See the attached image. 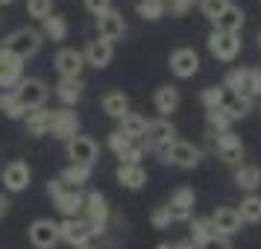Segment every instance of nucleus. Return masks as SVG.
Here are the masks:
<instances>
[{"label":"nucleus","mask_w":261,"mask_h":249,"mask_svg":"<svg viewBox=\"0 0 261 249\" xmlns=\"http://www.w3.org/2000/svg\"><path fill=\"white\" fill-rule=\"evenodd\" d=\"M41 44H44V36L36 26H18V30H12L9 36L3 38V50H9L12 56H18V59H24V62L33 59L41 50Z\"/></svg>","instance_id":"f257e3e1"},{"label":"nucleus","mask_w":261,"mask_h":249,"mask_svg":"<svg viewBox=\"0 0 261 249\" xmlns=\"http://www.w3.org/2000/svg\"><path fill=\"white\" fill-rule=\"evenodd\" d=\"M47 193H50V200H53V205H56L59 214H65V217H80V214H83L85 193L76 190V188H68L59 176L47 182Z\"/></svg>","instance_id":"f03ea898"},{"label":"nucleus","mask_w":261,"mask_h":249,"mask_svg":"<svg viewBox=\"0 0 261 249\" xmlns=\"http://www.w3.org/2000/svg\"><path fill=\"white\" fill-rule=\"evenodd\" d=\"M223 88H226V94H232V97H249V100L261 97V82L255 76V68H232L226 73Z\"/></svg>","instance_id":"7ed1b4c3"},{"label":"nucleus","mask_w":261,"mask_h":249,"mask_svg":"<svg viewBox=\"0 0 261 249\" xmlns=\"http://www.w3.org/2000/svg\"><path fill=\"white\" fill-rule=\"evenodd\" d=\"M159 155V161L162 164H173V167H182V170H194V167L202 161V150L200 147H194L191 141H173L170 147H165Z\"/></svg>","instance_id":"20e7f679"},{"label":"nucleus","mask_w":261,"mask_h":249,"mask_svg":"<svg viewBox=\"0 0 261 249\" xmlns=\"http://www.w3.org/2000/svg\"><path fill=\"white\" fill-rule=\"evenodd\" d=\"M83 214H85V220L91 223V229H94L97 237L106 235L109 220H112V205H109V200L100 193V190H88V193H85Z\"/></svg>","instance_id":"39448f33"},{"label":"nucleus","mask_w":261,"mask_h":249,"mask_svg":"<svg viewBox=\"0 0 261 249\" xmlns=\"http://www.w3.org/2000/svg\"><path fill=\"white\" fill-rule=\"evenodd\" d=\"M205 44H208V53L217 62H223V65H232L241 56V47H244L241 36H235V33H220V30H212Z\"/></svg>","instance_id":"423d86ee"},{"label":"nucleus","mask_w":261,"mask_h":249,"mask_svg":"<svg viewBox=\"0 0 261 249\" xmlns=\"http://www.w3.org/2000/svg\"><path fill=\"white\" fill-rule=\"evenodd\" d=\"M12 91H15V97L21 100V106H24L27 112H33V108H44V103H47V97H50L47 82L38 79V76H24Z\"/></svg>","instance_id":"0eeeda50"},{"label":"nucleus","mask_w":261,"mask_h":249,"mask_svg":"<svg viewBox=\"0 0 261 249\" xmlns=\"http://www.w3.org/2000/svg\"><path fill=\"white\" fill-rule=\"evenodd\" d=\"M94 237H97L94 229H91V223H88L85 217H65V220L59 223V240L71 243V249L88 246Z\"/></svg>","instance_id":"6e6552de"},{"label":"nucleus","mask_w":261,"mask_h":249,"mask_svg":"<svg viewBox=\"0 0 261 249\" xmlns=\"http://www.w3.org/2000/svg\"><path fill=\"white\" fill-rule=\"evenodd\" d=\"M47 135L53 138H59V141H71L73 135H80V115L73 112V108H53L50 112V129Z\"/></svg>","instance_id":"1a4fd4ad"},{"label":"nucleus","mask_w":261,"mask_h":249,"mask_svg":"<svg viewBox=\"0 0 261 249\" xmlns=\"http://www.w3.org/2000/svg\"><path fill=\"white\" fill-rule=\"evenodd\" d=\"M65 153L71 158V164L94 167L97 155H100V147H97V141L88 138V135H73L71 141H65Z\"/></svg>","instance_id":"9d476101"},{"label":"nucleus","mask_w":261,"mask_h":249,"mask_svg":"<svg viewBox=\"0 0 261 249\" xmlns=\"http://www.w3.org/2000/svg\"><path fill=\"white\" fill-rule=\"evenodd\" d=\"M176 141V126L167 118L150 120L147 123V135H144V150H153V153H162L165 147Z\"/></svg>","instance_id":"9b49d317"},{"label":"nucleus","mask_w":261,"mask_h":249,"mask_svg":"<svg viewBox=\"0 0 261 249\" xmlns=\"http://www.w3.org/2000/svg\"><path fill=\"white\" fill-rule=\"evenodd\" d=\"M194 205H197V193H194V188L182 185V188L173 190V197H170V202H167L165 208H167V214H170L173 223H191V217H194Z\"/></svg>","instance_id":"f8f14e48"},{"label":"nucleus","mask_w":261,"mask_h":249,"mask_svg":"<svg viewBox=\"0 0 261 249\" xmlns=\"http://www.w3.org/2000/svg\"><path fill=\"white\" fill-rule=\"evenodd\" d=\"M212 138H214V150H217V155L226 164L232 167L244 164V141H241V135H235L229 129V132H220V135H212Z\"/></svg>","instance_id":"ddd939ff"},{"label":"nucleus","mask_w":261,"mask_h":249,"mask_svg":"<svg viewBox=\"0 0 261 249\" xmlns=\"http://www.w3.org/2000/svg\"><path fill=\"white\" fill-rule=\"evenodd\" d=\"M167 65H170V73L176 79H191V76H197V71H200V56H197L194 47H176L170 53Z\"/></svg>","instance_id":"4468645a"},{"label":"nucleus","mask_w":261,"mask_h":249,"mask_svg":"<svg viewBox=\"0 0 261 249\" xmlns=\"http://www.w3.org/2000/svg\"><path fill=\"white\" fill-rule=\"evenodd\" d=\"M56 73H59V79H83V68H85V59H83V50L76 47H62L56 53Z\"/></svg>","instance_id":"2eb2a0df"},{"label":"nucleus","mask_w":261,"mask_h":249,"mask_svg":"<svg viewBox=\"0 0 261 249\" xmlns=\"http://www.w3.org/2000/svg\"><path fill=\"white\" fill-rule=\"evenodd\" d=\"M27 235H30V243L36 249H53L59 243V223H53L47 217H38L30 223Z\"/></svg>","instance_id":"dca6fc26"},{"label":"nucleus","mask_w":261,"mask_h":249,"mask_svg":"<svg viewBox=\"0 0 261 249\" xmlns=\"http://www.w3.org/2000/svg\"><path fill=\"white\" fill-rule=\"evenodd\" d=\"M30 179H33V170L21 158L9 161V164L3 167V173H0V182L6 185V190H12V193H21V190L30 188Z\"/></svg>","instance_id":"f3484780"},{"label":"nucleus","mask_w":261,"mask_h":249,"mask_svg":"<svg viewBox=\"0 0 261 249\" xmlns=\"http://www.w3.org/2000/svg\"><path fill=\"white\" fill-rule=\"evenodd\" d=\"M83 59H85V68H97V71H103V68H109L112 59H115V44L106 41V38H94V41L85 44Z\"/></svg>","instance_id":"a211bd4d"},{"label":"nucleus","mask_w":261,"mask_h":249,"mask_svg":"<svg viewBox=\"0 0 261 249\" xmlns=\"http://www.w3.org/2000/svg\"><path fill=\"white\" fill-rule=\"evenodd\" d=\"M21 79H24V59H18L9 50L0 47V88L12 91Z\"/></svg>","instance_id":"6ab92c4d"},{"label":"nucleus","mask_w":261,"mask_h":249,"mask_svg":"<svg viewBox=\"0 0 261 249\" xmlns=\"http://www.w3.org/2000/svg\"><path fill=\"white\" fill-rule=\"evenodd\" d=\"M208 220H212V229L220 237H232V235H238V232L244 229V220H241L238 208H232V205H220Z\"/></svg>","instance_id":"aec40b11"},{"label":"nucleus","mask_w":261,"mask_h":249,"mask_svg":"<svg viewBox=\"0 0 261 249\" xmlns=\"http://www.w3.org/2000/svg\"><path fill=\"white\" fill-rule=\"evenodd\" d=\"M97 33H100L97 38H106V41L115 44V41L123 38V33H126V21H123V15H120L118 9L103 12L100 18H97Z\"/></svg>","instance_id":"412c9836"},{"label":"nucleus","mask_w":261,"mask_h":249,"mask_svg":"<svg viewBox=\"0 0 261 249\" xmlns=\"http://www.w3.org/2000/svg\"><path fill=\"white\" fill-rule=\"evenodd\" d=\"M147 123H150V120L144 118V115L126 112V115L118 120V132L123 138H129L132 144H138V141H144V135H147Z\"/></svg>","instance_id":"4be33fe9"},{"label":"nucleus","mask_w":261,"mask_h":249,"mask_svg":"<svg viewBox=\"0 0 261 249\" xmlns=\"http://www.w3.org/2000/svg\"><path fill=\"white\" fill-rule=\"evenodd\" d=\"M179 88H173V85H159L153 91V106L155 112H159V118H170L173 112L179 108Z\"/></svg>","instance_id":"5701e85b"},{"label":"nucleus","mask_w":261,"mask_h":249,"mask_svg":"<svg viewBox=\"0 0 261 249\" xmlns=\"http://www.w3.org/2000/svg\"><path fill=\"white\" fill-rule=\"evenodd\" d=\"M244 24H247V12L241 9V6H229L217 21H214V30H220V33H235V36H241V30H244Z\"/></svg>","instance_id":"b1692460"},{"label":"nucleus","mask_w":261,"mask_h":249,"mask_svg":"<svg viewBox=\"0 0 261 249\" xmlns=\"http://www.w3.org/2000/svg\"><path fill=\"white\" fill-rule=\"evenodd\" d=\"M83 88H85V82L83 79H59L56 82V97H59V103L65 108H73L80 100H83Z\"/></svg>","instance_id":"393cba45"},{"label":"nucleus","mask_w":261,"mask_h":249,"mask_svg":"<svg viewBox=\"0 0 261 249\" xmlns=\"http://www.w3.org/2000/svg\"><path fill=\"white\" fill-rule=\"evenodd\" d=\"M118 182L126 190H141L147 185V170L141 164H118Z\"/></svg>","instance_id":"a878e982"},{"label":"nucleus","mask_w":261,"mask_h":249,"mask_svg":"<svg viewBox=\"0 0 261 249\" xmlns=\"http://www.w3.org/2000/svg\"><path fill=\"white\" fill-rule=\"evenodd\" d=\"M235 185L244 193H255L261 188V167L258 164H241L235 167Z\"/></svg>","instance_id":"bb28decb"},{"label":"nucleus","mask_w":261,"mask_h":249,"mask_svg":"<svg viewBox=\"0 0 261 249\" xmlns=\"http://www.w3.org/2000/svg\"><path fill=\"white\" fill-rule=\"evenodd\" d=\"M214 237H217V232L212 229V220L208 217H191V243L197 249H202V246H208Z\"/></svg>","instance_id":"cd10ccee"},{"label":"nucleus","mask_w":261,"mask_h":249,"mask_svg":"<svg viewBox=\"0 0 261 249\" xmlns=\"http://www.w3.org/2000/svg\"><path fill=\"white\" fill-rule=\"evenodd\" d=\"M100 106H103V112H106L109 118L120 120L126 112H129V97L123 94V91H106L103 100H100Z\"/></svg>","instance_id":"c85d7f7f"},{"label":"nucleus","mask_w":261,"mask_h":249,"mask_svg":"<svg viewBox=\"0 0 261 249\" xmlns=\"http://www.w3.org/2000/svg\"><path fill=\"white\" fill-rule=\"evenodd\" d=\"M24 123H27V132H30V135H36V138L47 135V129H50V108L44 106V108H33V112H27Z\"/></svg>","instance_id":"c756f323"},{"label":"nucleus","mask_w":261,"mask_h":249,"mask_svg":"<svg viewBox=\"0 0 261 249\" xmlns=\"http://www.w3.org/2000/svg\"><path fill=\"white\" fill-rule=\"evenodd\" d=\"M41 36L47 38V41H65L68 38V21L62 18V15H50L41 21Z\"/></svg>","instance_id":"7c9ffc66"},{"label":"nucleus","mask_w":261,"mask_h":249,"mask_svg":"<svg viewBox=\"0 0 261 249\" xmlns=\"http://www.w3.org/2000/svg\"><path fill=\"white\" fill-rule=\"evenodd\" d=\"M223 108H226V115L232 118V123H235V120L249 118V112L255 108V100H249V97H226Z\"/></svg>","instance_id":"2f4dec72"},{"label":"nucleus","mask_w":261,"mask_h":249,"mask_svg":"<svg viewBox=\"0 0 261 249\" xmlns=\"http://www.w3.org/2000/svg\"><path fill=\"white\" fill-rule=\"evenodd\" d=\"M59 179L62 182H65V185H68V188H83L85 182H88V179H91V167H83V164H68L65 167V170H62L59 173Z\"/></svg>","instance_id":"473e14b6"},{"label":"nucleus","mask_w":261,"mask_h":249,"mask_svg":"<svg viewBox=\"0 0 261 249\" xmlns=\"http://www.w3.org/2000/svg\"><path fill=\"white\" fill-rule=\"evenodd\" d=\"M238 214H241L244 223H261V197L258 193H247V197L241 200Z\"/></svg>","instance_id":"72a5a7b5"},{"label":"nucleus","mask_w":261,"mask_h":249,"mask_svg":"<svg viewBox=\"0 0 261 249\" xmlns=\"http://www.w3.org/2000/svg\"><path fill=\"white\" fill-rule=\"evenodd\" d=\"M205 123H208V129H212V135H220V132H229L232 129V118L226 115V108H208L205 112Z\"/></svg>","instance_id":"f704fd0d"},{"label":"nucleus","mask_w":261,"mask_h":249,"mask_svg":"<svg viewBox=\"0 0 261 249\" xmlns=\"http://www.w3.org/2000/svg\"><path fill=\"white\" fill-rule=\"evenodd\" d=\"M0 112L12 120H21L27 115V108L21 106V100L15 97V91H0Z\"/></svg>","instance_id":"c9c22d12"},{"label":"nucleus","mask_w":261,"mask_h":249,"mask_svg":"<svg viewBox=\"0 0 261 249\" xmlns=\"http://www.w3.org/2000/svg\"><path fill=\"white\" fill-rule=\"evenodd\" d=\"M135 12L141 15L144 21H159V18L167 15V6H165V0H141L135 6Z\"/></svg>","instance_id":"e433bc0d"},{"label":"nucleus","mask_w":261,"mask_h":249,"mask_svg":"<svg viewBox=\"0 0 261 249\" xmlns=\"http://www.w3.org/2000/svg\"><path fill=\"white\" fill-rule=\"evenodd\" d=\"M229 6H232V0H200V3H197V9H200L212 24L226 12V9H229Z\"/></svg>","instance_id":"4c0bfd02"},{"label":"nucleus","mask_w":261,"mask_h":249,"mask_svg":"<svg viewBox=\"0 0 261 249\" xmlns=\"http://www.w3.org/2000/svg\"><path fill=\"white\" fill-rule=\"evenodd\" d=\"M200 103L205 106V112H208V108H220V106L226 103V88H223V85H212V88H202Z\"/></svg>","instance_id":"58836bf2"},{"label":"nucleus","mask_w":261,"mask_h":249,"mask_svg":"<svg viewBox=\"0 0 261 249\" xmlns=\"http://www.w3.org/2000/svg\"><path fill=\"white\" fill-rule=\"evenodd\" d=\"M27 15L36 18V21H44L53 15V0H27Z\"/></svg>","instance_id":"ea45409f"},{"label":"nucleus","mask_w":261,"mask_h":249,"mask_svg":"<svg viewBox=\"0 0 261 249\" xmlns=\"http://www.w3.org/2000/svg\"><path fill=\"white\" fill-rule=\"evenodd\" d=\"M106 144H109V150H112V153L118 155V158H120L123 153H126L129 147H132V141H129V138H123V135H120L118 129H115V132H109V141H106Z\"/></svg>","instance_id":"a19ab883"},{"label":"nucleus","mask_w":261,"mask_h":249,"mask_svg":"<svg viewBox=\"0 0 261 249\" xmlns=\"http://www.w3.org/2000/svg\"><path fill=\"white\" fill-rule=\"evenodd\" d=\"M200 0H173V3H167V9L173 18H185L188 12H194V6H197Z\"/></svg>","instance_id":"79ce46f5"},{"label":"nucleus","mask_w":261,"mask_h":249,"mask_svg":"<svg viewBox=\"0 0 261 249\" xmlns=\"http://www.w3.org/2000/svg\"><path fill=\"white\" fill-rule=\"evenodd\" d=\"M144 153H147V150H144V144H132L129 150L120 155V164H141Z\"/></svg>","instance_id":"37998d69"},{"label":"nucleus","mask_w":261,"mask_h":249,"mask_svg":"<svg viewBox=\"0 0 261 249\" xmlns=\"http://www.w3.org/2000/svg\"><path fill=\"white\" fill-rule=\"evenodd\" d=\"M150 223H153V229H170V223H173V220H170V214H167L165 205H159V208L150 214Z\"/></svg>","instance_id":"c03bdc74"},{"label":"nucleus","mask_w":261,"mask_h":249,"mask_svg":"<svg viewBox=\"0 0 261 249\" xmlns=\"http://www.w3.org/2000/svg\"><path fill=\"white\" fill-rule=\"evenodd\" d=\"M83 3H85V9L94 15V18H100L103 12H109V9H112V0H83Z\"/></svg>","instance_id":"a18cd8bd"},{"label":"nucleus","mask_w":261,"mask_h":249,"mask_svg":"<svg viewBox=\"0 0 261 249\" xmlns=\"http://www.w3.org/2000/svg\"><path fill=\"white\" fill-rule=\"evenodd\" d=\"M202 249H232V243H229V237H214L212 243H208V246H202Z\"/></svg>","instance_id":"49530a36"},{"label":"nucleus","mask_w":261,"mask_h":249,"mask_svg":"<svg viewBox=\"0 0 261 249\" xmlns=\"http://www.w3.org/2000/svg\"><path fill=\"white\" fill-rule=\"evenodd\" d=\"M6 214H9V197H6V193H0V220H3Z\"/></svg>","instance_id":"de8ad7c7"},{"label":"nucleus","mask_w":261,"mask_h":249,"mask_svg":"<svg viewBox=\"0 0 261 249\" xmlns=\"http://www.w3.org/2000/svg\"><path fill=\"white\" fill-rule=\"evenodd\" d=\"M173 249H197V246H194V243H191L188 237H185V240H179V243H173Z\"/></svg>","instance_id":"09e8293b"},{"label":"nucleus","mask_w":261,"mask_h":249,"mask_svg":"<svg viewBox=\"0 0 261 249\" xmlns=\"http://www.w3.org/2000/svg\"><path fill=\"white\" fill-rule=\"evenodd\" d=\"M155 249H173V246H170V243H159Z\"/></svg>","instance_id":"8fccbe9b"},{"label":"nucleus","mask_w":261,"mask_h":249,"mask_svg":"<svg viewBox=\"0 0 261 249\" xmlns=\"http://www.w3.org/2000/svg\"><path fill=\"white\" fill-rule=\"evenodd\" d=\"M9 3H15V0H0V6H9Z\"/></svg>","instance_id":"3c124183"},{"label":"nucleus","mask_w":261,"mask_h":249,"mask_svg":"<svg viewBox=\"0 0 261 249\" xmlns=\"http://www.w3.org/2000/svg\"><path fill=\"white\" fill-rule=\"evenodd\" d=\"M255 76H258V82H261V68H255Z\"/></svg>","instance_id":"603ef678"},{"label":"nucleus","mask_w":261,"mask_h":249,"mask_svg":"<svg viewBox=\"0 0 261 249\" xmlns=\"http://www.w3.org/2000/svg\"><path fill=\"white\" fill-rule=\"evenodd\" d=\"M76 249H97V246H91V243H88V246H76Z\"/></svg>","instance_id":"864d4df0"},{"label":"nucleus","mask_w":261,"mask_h":249,"mask_svg":"<svg viewBox=\"0 0 261 249\" xmlns=\"http://www.w3.org/2000/svg\"><path fill=\"white\" fill-rule=\"evenodd\" d=\"M258 50H261V33H258Z\"/></svg>","instance_id":"5fc2aeb1"},{"label":"nucleus","mask_w":261,"mask_h":249,"mask_svg":"<svg viewBox=\"0 0 261 249\" xmlns=\"http://www.w3.org/2000/svg\"><path fill=\"white\" fill-rule=\"evenodd\" d=\"M167 3H173V0H165V6H167Z\"/></svg>","instance_id":"6e6d98bb"},{"label":"nucleus","mask_w":261,"mask_h":249,"mask_svg":"<svg viewBox=\"0 0 261 249\" xmlns=\"http://www.w3.org/2000/svg\"><path fill=\"white\" fill-rule=\"evenodd\" d=\"M0 21H3V18H0Z\"/></svg>","instance_id":"4d7b16f0"},{"label":"nucleus","mask_w":261,"mask_h":249,"mask_svg":"<svg viewBox=\"0 0 261 249\" xmlns=\"http://www.w3.org/2000/svg\"><path fill=\"white\" fill-rule=\"evenodd\" d=\"M258 112H261V108H258Z\"/></svg>","instance_id":"13d9d810"}]
</instances>
